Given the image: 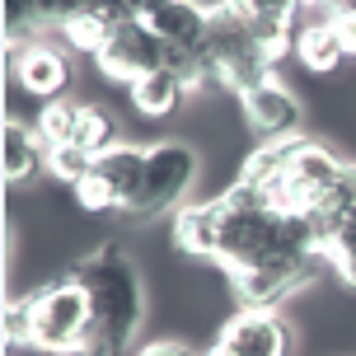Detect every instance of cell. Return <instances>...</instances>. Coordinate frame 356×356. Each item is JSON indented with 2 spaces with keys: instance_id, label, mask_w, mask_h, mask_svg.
Listing matches in <instances>:
<instances>
[{
  "instance_id": "cell-1",
  "label": "cell",
  "mask_w": 356,
  "mask_h": 356,
  "mask_svg": "<svg viewBox=\"0 0 356 356\" xmlns=\"http://www.w3.org/2000/svg\"><path fill=\"white\" fill-rule=\"evenodd\" d=\"M71 277L85 286L89 314H94L85 356H131V338L141 328V309H145L141 277H136L131 258L118 249H99L80 258L71 267Z\"/></svg>"
},
{
  "instance_id": "cell-2",
  "label": "cell",
  "mask_w": 356,
  "mask_h": 356,
  "mask_svg": "<svg viewBox=\"0 0 356 356\" xmlns=\"http://www.w3.org/2000/svg\"><path fill=\"white\" fill-rule=\"evenodd\" d=\"M207 10H211V5H207ZM207 56H211V66H216V75H220L225 89L249 94V89L272 80V56L253 42L239 5H216L211 10V42H207Z\"/></svg>"
},
{
  "instance_id": "cell-3",
  "label": "cell",
  "mask_w": 356,
  "mask_h": 356,
  "mask_svg": "<svg viewBox=\"0 0 356 356\" xmlns=\"http://www.w3.org/2000/svg\"><path fill=\"white\" fill-rule=\"evenodd\" d=\"M29 309H33V347H42V352H85L94 314H89L85 286L75 282L71 272L56 277L52 286H42V291H33Z\"/></svg>"
},
{
  "instance_id": "cell-4",
  "label": "cell",
  "mask_w": 356,
  "mask_h": 356,
  "mask_svg": "<svg viewBox=\"0 0 356 356\" xmlns=\"http://www.w3.org/2000/svg\"><path fill=\"white\" fill-rule=\"evenodd\" d=\"M342 169L347 164L333 150H323L314 141H296L291 145V160H286V174L267 188V197H272L277 211H314L323 197L338 188Z\"/></svg>"
},
{
  "instance_id": "cell-5",
  "label": "cell",
  "mask_w": 356,
  "mask_h": 356,
  "mask_svg": "<svg viewBox=\"0 0 356 356\" xmlns=\"http://www.w3.org/2000/svg\"><path fill=\"white\" fill-rule=\"evenodd\" d=\"M193 178H197V150L193 145H178V141L150 145V150H145L141 188H136V197L127 202V216L150 220V216L178 207V197H188Z\"/></svg>"
},
{
  "instance_id": "cell-6",
  "label": "cell",
  "mask_w": 356,
  "mask_h": 356,
  "mask_svg": "<svg viewBox=\"0 0 356 356\" xmlns=\"http://www.w3.org/2000/svg\"><path fill=\"white\" fill-rule=\"evenodd\" d=\"M141 174H145V150H136V145H113L75 183V197H80V207H89V211H113V207L127 211V202L141 188Z\"/></svg>"
},
{
  "instance_id": "cell-7",
  "label": "cell",
  "mask_w": 356,
  "mask_h": 356,
  "mask_svg": "<svg viewBox=\"0 0 356 356\" xmlns=\"http://www.w3.org/2000/svg\"><path fill=\"white\" fill-rule=\"evenodd\" d=\"M94 61H99V71H104V75H113V80H131V85H136L141 75L164 71L169 47H164V38L155 33V29L141 19V10H136V19H127L122 29L94 52Z\"/></svg>"
},
{
  "instance_id": "cell-8",
  "label": "cell",
  "mask_w": 356,
  "mask_h": 356,
  "mask_svg": "<svg viewBox=\"0 0 356 356\" xmlns=\"http://www.w3.org/2000/svg\"><path fill=\"white\" fill-rule=\"evenodd\" d=\"M319 267H328V258H277V263H267V267L239 272L230 282H234V291H239L244 309H272V305H282L291 291H300Z\"/></svg>"
},
{
  "instance_id": "cell-9",
  "label": "cell",
  "mask_w": 356,
  "mask_h": 356,
  "mask_svg": "<svg viewBox=\"0 0 356 356\" xmlns=\"http://www.w3.org/2000/svg\"><path fill=\"white\" fill-rule=\"evenodd\" d=\"M291 333L277 319V309H239L220 333L211 356H286Z\"/></svg>"
},
{
  "instance_id": "cell-10",
  "label": "cell",
  "mask_w": 356,
  "mask_h": 356,
  "mask_svg": "<svg viewBox=\"0 0 356 356\" xmlns=\"http://www.w3.org/2000/svg\"><path fill=\"white\" fill-rule=\"evenodd\" d=\"M141 19L169 42V47H183V52H207V42H211V10H207V5L150 0V5H141Z\"/></svg>"
},
{
  "instance_id": "cell-11",
  "label": "cell",
  "mask_w": 356,
  "mask_h": 356,
  "mask_svg": "<svg viewBox=\"0 0 356 356\" xmlns=\"http://www.w3.org/2000/svg\"><path fill=\"white\" fill-rule=\"evenodd\" d=\"M136 10H141V5H99V0H89V5H66V10H56V24L66 29V38H71L75 47L99 52L127 19H136Z\"/></svg>"
},
{
  "instance_id": "cell-12",
  "label": "cell",
  "mask_w": 356,
  "mask_h": 356,
  "mask_svg": "<svg viewBox=\"0 0 356 356\" xmlns=\"http://www.w3.org/2000/svg\"><path fill=\"white\" fill-rule=\"evenodd\" d=\"M239 104H244L249 127H258V131H267V136H291V131L300 127V104H296V94L282 89L277 80H267V85L249 89V94H239Z\"/></svg>"
},
{
  "instance_id": "cell-13",
  "label": "cell",
  "mask_w": 356,
  "mask_h": 356,
  "mask_svg": "<svg viewBox=\"0 0 356 356\" xmlns=\"http://www.w3.org/2000/svg\"><path fill=\"white\" fill-rule=\"evenodd\" d=\"M0 155H5V178L19 183V178H33L47 160V141L38 136V127L19 122V118H5L0 127Z\"/></svg>"
},
{
  "instance_id": "cell-14",
  "label": "cell",
  "mask_w": 356,
  "mask_h": 356,
  "mask_svg": "<svg viewBox=\"0 0 356 356\" xmlns=\"http://www.w3.org/2000/svg\"><path fill=\"white\" fill-rule=\"evenodd\" d=\"M66 80H71V66H66V56L56 52V47L33 42V47L19 52V85L29 89V94L52 99L56 89H66Z\"/></svg>"
},
{
  "instance_id": "cell-15",
  "label": "cell",
  "mask_w": 356,
  "mask_h": 356,
  "mask_svg": "<svg viewBox=\"0 0 356 356\" xmlns=\"http://www.w3.org/2000/svg\"><path fill=\"white\" fill-rule=\"evenodd\" d=\"M174 244L183 253H197V258H216V244H220V197H216V202H202V207H188V211H178Z\"/></svg>"
},
{
  "instance_id": "cell-16",
  "label": "cell",
  "mask_w": 356,
  "mask_h": 356,
  "mask_svg": "<svg viewBox=\"0 0 356 356\" xmlns=\"http://www.w3.org/2000/svg\"><path fill=\"white\" fill-rule=\"evenodd\" d=\"M239 10H244V24H249L253 42H258L267 56H277L286 42H291L296 5H282V0H253V5H239Z\"/></svg>"
},
{
  "instance_id": "cell-17",
  "label": "cell",
  "mask_w": 356,
  "mask_h": 356,
  "mask_svg": "<svg viewBox=\"0 0 356 356\" xmlns=\"http://www.w3.org/2000/svg\"><path fill=\"white\" fill-rule=\"evenodd\" d=\"M296 52H300V61L309 71H338L342 61H347V42H342L333 15L319 19V24H309V29L296 38Z\"/></svg>"
},
{
  "instance_id": "cell-18",
  "label": "cell",
  "mask_w": 356,
  "mask_h": 356,
  "mask_svg": "<svg viewBox=\"0 0 356 356\" xmlns=\"http://www.w3.org/2000/svg\"><path fill=\"white\" fill-rule=\"evenodd\" d=\"M183 89L188 85L164 66V71H150V75H141V80L131 85V104L141 108L145 118H169V113L183 104Z\"/></svg>"
},
{
  "instance_id": "cell-19",
  "label": "cell",
  "mask_w": 356,
  "mask_h": 356,
  "mask_svg": "<svg viewBox=\"0 0 356 356\" xmlns=\"http://www.w3.org/2000/svg\"><path fill=\"white\" fill-rule=\"evenodd\" d=\"M38 136L47 141V155L75 145V136H80V108L75 104H47L42 118H38Z\"/></svg>"
},
{
  "instance_id": "cell-20",
  "label": "cell",
  "mask_w": 356,
  "mask_h": 356,
  "mask_svg": "<svg viewBox=\"0 0 356 356\" xmlns=\"http://www.w3.org/2000/svg\"><path fill=\"white\" fill-rule=\"evenodd\" d=\"M113 131H118V122L108 118L104 108H80V136H75V145H80L85 155H94V160L108 155V150L118 145V141H113Z\"/></svg>"
},
{
  "instance_id": "cell-21",
  "label": "cell",
  "mask_w": 356,
  "mask_h": 356,
  "mask_svg": "<svg viewBox=\"0 0 356 356\" xmlns=\"http://www.w3.org/2000/svg\"><path fill=\"white\" fill-rule=\"evenodd\" d=\"M47 164H52L56 178H66V183L75 188V183H80V178L94 169V155H85L80 145H66V150H52V155H47Z\"/></svg>"
},
{
  "instance_id": "cell-22",
  "label": "cell",
  "mask_w": 356,
  "mask_h": 356,
  "mask_svg": "<svg viewBox=\"0 0 356 356\" xmlns=\"http://www.w3.org/2000/svg\"><path fill=\"white\" fill-rule=\"evenodd\" d=\"M5 342H29L33 347V309H29V300L5 305Z\"/></svg>"
},
{
  "instance_id": "cell-23",
  "label": "cell",
  "mask_w": 356,
  "mask_h": 356,
  "mask_svg": "<svg viewBox=\"0 0 356 356\" xmlns=\"http://www.w3.org/2000/svg\"><path fill=\"white\" fill-rule=\"evenodd\" d=\"M333 24H338L342 42H347V56H356V5H338L333 10Z\"/></svg>"
},
{
  "instance_id": "cell-24",
  "label": "cell",
  "mask_w": 356,
  "mask_h": 356,
  "mask_svg": "<svg viewBox=\"0 0 356 356\" xmlns=\"http://www.w3.org/2000/svg\"><path fill=\"white\" fill-rule=\"evenodd\" d=\"M328 263H333V272H338L342 282L356 286V249H333V253H328Z\"/></svg>"
},
{
  "instance_id": "cell-25",
  "label": "cell",
  "mask_w": 356,
  "mask_h": 356,
  "mask_svg": "<svg viewBox=\"0 0 356 356\" xmlns=\"http://www.w3.org/2000/svg\"><path fill=\"white\" fill-rule=\"evenodd\" d=\"M141 356H193L188 347H178V342H155V347H145Z\"/></svg>"
}]
</instances>
